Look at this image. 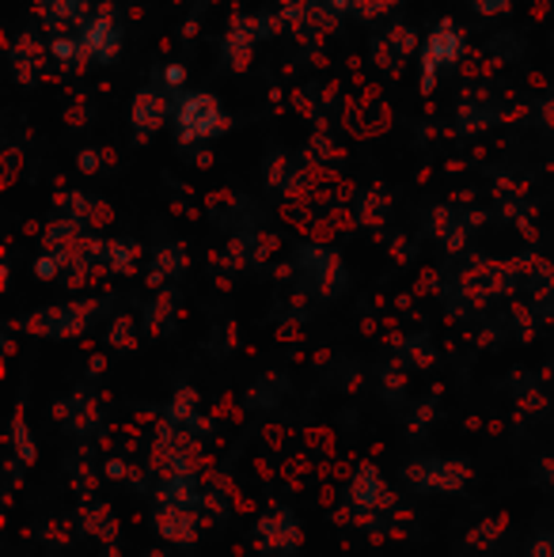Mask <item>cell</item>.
I'll use <instances>...</instances> for the list:
<instances>
[{
    "label": "cell",
    "mask_w": 554,
    "mask_h": 557,
    "mask_svg": "<svg viewBox=\"0 0 554 557\" xmlns=\"http://www.w3.org/2000/svg\"><path fill=\"white\" fill-rule=\"evenodd\" d=\"M221 129H224V114H221V107H217V99L186 96L183 103H178V140H198Z\"/></svg>",
    "instance_id": "6da1fadb"
},
{
    "label": "cell",
    "mask_w": 554,
    "mask_h": 557,
    "mask_svg": "<svg viewBox=\"0 0 554 557\" xmlns=\"http://www.w3.org/2000/svg\"><path fill=\"white\" fill-rule=\"evenodd\" d=\"M459 50H464V35H459V27L456 23H441V27L429 35V42H426V65H421V88H433V73L441 65H448V61H456L459 58Z\"/></svg>",
    "instance_id": "7a4b0ae2"
},
{
    "label": "cell",
    "mask_w": 554,
    "mask_h": 557,
    "mask_svg": "<svg viewBox=\"0 0 554 557\" xmlns=\"http://www.w3.org/2000/svg\"><path fill=\"white\" fill-rule=\"evenodd\" d=\"M81 46H84V53H91L96 61H107L119 50V30H114V23L107 20V15H99V20H91V27L84 30Z\"/></svg>",
    "instance_id": "3957f363"
},
{
    "label": "cell",
    "mask_w": 554,
    "mask_h": 557,
    "mask_svg": "<svg viewBox=\"0 0 554 557\" xmlns=\"http://www.w3.org/2000/svg\"><path fill=\"white\" fill-rule=\"evenodd\" d=\"M134 122L140 125V129H156V125L163 122V103H160V96H152V91H140V96H137Z\"/></svg>",
    "instance_id": "277c9868"
},
{
    "label": "cell",
    "mask_w": 554,
    "mask_h": 557,
    "mask_svg": "<svg viewBox=\"0 0 554 557\" xmlns=\"http://www.w3.org/2000/svg\"><path fill=\"white\" fill-rule=\"evenodd\" d=\"M505 8H509V0H479L482 15H497V12H505Z\"/></svg>",
    "instance_id": "5b68a950"
},
{
    "label": "cell",
    "mask_w": 554,
    "mask_h": 557,
    "mask_svg": "<svg viewBox=\"0 0 554 557\" xmlns=\"http://www.w3.org/2000/svg\"><path fill=\"white\" fill-rule=\"evenodd\" d=\"M178 81H183V69L171 65V69H168V84H178Z\"/></svg>",
    "instance_id": "8992f818"
}]
</instances>
